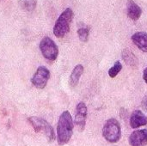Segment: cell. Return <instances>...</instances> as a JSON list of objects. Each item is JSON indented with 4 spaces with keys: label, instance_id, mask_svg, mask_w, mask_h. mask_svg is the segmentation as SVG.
Wrapping results in <instances>:
<instances>
[{
    "label": "cell",
    "instance_id": "9c48e42d",
    "mask_svg": "<svg viewBox=\"0 0 147 146\" xmlns=\"http://www.w3.org/2000/svg\"><path fill=\"white\" fill-rule=\"evenodd\" d=\"M130 126L134 129L147 125V116L140 110H135L132 113L129 120Z\"/></svg>",
    "mask_w": 147,
    "mask_h": 146
},
{
    "label": "cell",
    "instance_id": "3957f363",
    "mask_svg": "<svg viewBox=\"0 0 147 146\" xmlns=\"http://www.w3.org/2000/svg\"><path fill=\"white\" fill-rule=\"evenodd\" d=\"M102 136L109 143L111 144H115L121 139V128L116 119L111 118L106 121L102 128Z\"/></svg>",
    "mask_w": 147,
    "mask_h": 146
},
{
    "label": "cell",
    "instance_id": "8fae6325",
    "mask_svg": "<svg viewBox=\"0 0 147 146\" xmlns=\"http://www.w3.org/2000/svg\"><path fill=\"white\" fill-rule=\"evenodd\" d=\"M127 11L128 17L133 21H137L140 18L142 15V9L134 1V0H128L127 3Z\"/></svg>",
    "mask_w": 147,
    "mask_h": 146
},
{
    "label": "cell",
    "instance_id": "e0dca14e",
    "mask_svg": "<svg viewBox=\"0 0 147 146\" xmlns=\"http://www.w3.org/2000/svg\"><path fill=\"white\" fill-rule=\"evenodd\" d=\"M141 107H142V108L147 112V96H146L144 98H143V100H142V102H141Z\"/></svg>",
    "mask_w": 147,
    "mask_h": 146
},
{
    "label": "cell",
    "instance_id": "6da1fadb",
    "mask_svg": "<svg viewBox=\"0 0 147 146\" xmlns=\"http://www.w3.org/2000/svg\"><path fill=\"white\" fill-rule=\"evenodd\" d=\"M73 120L69 111H64L59 116L57 126V140L59 145L67 144L73 134Z\"/></svg>",
    "mask_w": 147,
    "mask_h": 146
},
{
    "label": "cell",
    "instance_id": "7c38bea8",
    "mask_svg": "<svg viewBox=\"0 0 147 146\" xmlns=\"http://www.w3.org/2000/svg\"><path fill=\"white\" fill-rule=\"evenodd\" d=\"M121 57H122V59L124 60V62L130 67H132V68L138 67L139 60H138L137 57L135 56V54L129 49H127V48L124 49L121 52Z\"/></svg>",
    "mask_w": 147,
    "mask_h": 146
},
{
    "label": "cell",
    "instance_id": "8992f818",
    "mask_svg": "<svg viewBox=\"0 0 147 146\" xmlns=\"http://www.w3.org/2000/svg\"><path fill=\"white\" fill-rule=\"evenodd\" d=\"M49 77H50L49 70L45 66H40L36 70L33 77L31 78V83L35 88L42 89L47 86Z\"/></svg>",
    "mask_w": 147,
    "mask_h": 146
},
{
    "label": "cell",
    "instance_id": "5bb4252c",
    "mask_svg": "<svg viewBox=\"0 0 147 146\" xmlns=\"http://www.w3.org/2000/svg\"><path fill=\"white\" fill-rule=\"evenodd\" d=\"M21 8L26 11H33L36 7V0H20Z\"/></svg>",
    "mask_w": 147,
    "mask_h": 146
},
{
    "label": "cell",
    "instance_id": "5b68a950",
    "mask_svg": "<svg viewBox=\"0 0 147 146\" xmlns=\"http://www.w3.org/2000/svg\"><path fill=\"white\" fill-rule=\"evenodd\" d=\"M40 49L44 56L49 61L56 60L59 55V48L55 42L49 37H44L40 42Z\"/></svg>",
    "mask_w": 147,
    "mask_h": 146
},
{
    "label": "cell",
    "instance_id": "7a4b0ae2",
    "mask_svg": "<svg viewBox=\"0 0 147 146\" xmlns=\"http://www.w3.org/2000/svg\"><path fill=\"white\" fill-rule=\"evenodd\" d=\"M73 10L66 8L59 16L53 26V34L57 38H63L70 31V26L73 19Z\"/></svg>",
    "mask_w": 147,
    "mask_h": 146
},
{
    "label": "cell",
    "instance_id": "ba28073f",
    "mask_svg": "<svg viewBox=\"0 0 147 146\" xmlns=\"http://www.w3.org/2000/svg\"><path fill=\"white\" fill-rule=\"evenodd\" d=\"M128 142L131 146H146L147 129L136 130L133 132L129 136Z\"/></svg>",
    "mask_w": 147,
    "mask_h": 146
},
{
    "label": "cell",
    "instance_id": "52a82bcc",
    "mask_svg": "<svg viewBox=\"0 0 147 146\" xmlns=\"http://www.w3.org/2000/svg\"><path fill=\"white\" fill-rule=\"evenodd\" d=\"M76 114H75V120L74 124L78 127L79 132H83L85 128L86 124V118H87V107L84 102H79L77 105L76 108Z\"/></svg>",
    "mask_w": 147,
    "mask_h": 146
},
{
    "label": "cell",
    "instance_id": "30bf717a",
    "mask_svg": "<svg viewBox=\"0 0 147 146\" xmlns=\"http://www.w3.org/2000/svg\"><path fill=\"white\" fill-rule=\"evenodd\" d=\"M134 44L142 52H147V33L136 32L131 37Z\"/></svg>",
    "mask_w": 147,
    "mask_h": 146
},
{
    "label": "cell",
    "instance_id": "9a60e30c",
    "mask_svg": "<svg viewBox=\"0 0 147 146\" xmlns=\"http://www.w3.org/2000/svg\"><path fill=\"white\" fill-rule=\"evenodd\" d=\"M122 69V65L120 61H116L115 63V65L109 70V76L111 78H115L121 71Z\"/></svg>",
    "mask_w": 147,
    "mask_h": 146
},
{
    "label": "cell",
    "instance_id": "277c9868",
    "mask_svg": "<svg viewBox=\"0 0 147 146\" xmlns=\"http://www.w3.org/2000/svg\"><path fill=\"white\" fill-rule=\"evenodd\" d=\"M35 133L43 132L45 136L47 137L48 142H53L55 140V133L52 126L45 120L39 117H29L28 119Z\"/></svg>",
    "mask_w": 147,
    "mask_h": 146
},
{
    "label": "cell",
    "instance_id": "2e32d148",
    "mask_svg": "<svg viewBox=\"0 0 147 146\" xmlns=\"http://www.w3.org/2000/svg\"><path fill=\"white\" fill-rule=\"evenodd\" d=\"M78 35L81 41L87 42L90 35V29L88 28H80L78 30Z\"/></svg>",
    "mask_w": 147,
    "mask_h": 146
},
{
    "label": "cell",
    "instance_id": "ac0fdd59",
    "mask_svg": "<svg viewBox=\"0 0 147 146\" xmlns=\"http://www.w3.org/2000/svg\"><path fill=\"white\" fill-rule=\"evenodd\" d=\"M143 79H144V81L146 82V83L147 84V67L143 71Z\"/></svg>",
    "mask_w": 147,
    "mask_h": 146
},
{
    "label": "cell",
    "instance_id": "4fadbf2b",
    "mask_svg": "<svg viewBox=\"0 0 147 146\" xmlns=\"http://www.w3.org/2000/svg\"><path fill=\"white\" fill-rule=\"evenodd\" d=\"M83 72H84V66L82 65H78L74 67V69L70 76V80H69V83L71 88H75L78 85V81H79L80 77L83 74Z\"/></svg>",
    "mask_w": 147,
    "mask_h": 146
}]
</instances>
